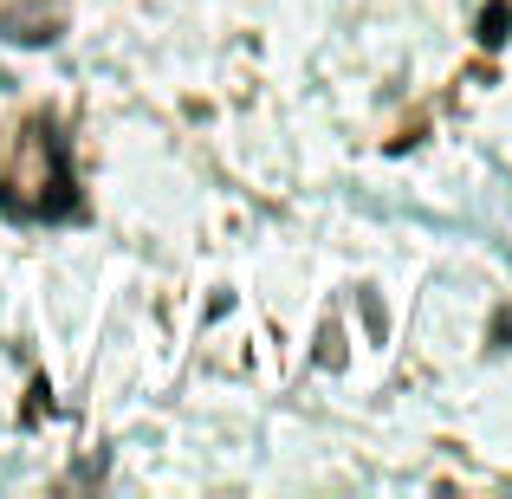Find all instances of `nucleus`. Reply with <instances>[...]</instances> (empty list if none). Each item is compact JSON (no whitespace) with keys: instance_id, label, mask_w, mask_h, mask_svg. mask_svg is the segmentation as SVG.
<instances>
[{"instance_id":"1","label":"nucleus","mask_w":512,"mask_h":499,"mask_svg":"<svg viewBox=\"0 0 512 499\" xmlns=\"http://www.w3.org/2000/svg\"><path fill=\"white\" fill-rule=\"evenodd\" d=\"M506 20H512V7H506V0H493L487 20H480V39H487V46H500V39H506Z\"/></svg>"}]
</instances>
